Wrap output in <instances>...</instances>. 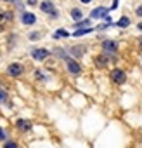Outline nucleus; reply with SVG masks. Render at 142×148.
Masks as SVG:
<instances>
[{
  "instance_id": "1",
  "label": "nucleus",
  "mask_w": 142,
  "mask_h": 148,
  "mask_svg": "<svg viewBox=\"0 0 142 148\" xmlns=\"http://www.w3.org/2000/svg\"><path fill=\"white\" fill-rule=\"evenodd\" d=\"M109 11H111V9H106V7H95V9L92 11V14H90V16H92L94 19L108 18V16H109Z\"/></svg>"
},
{
  "instance_id": "2",
  "label": "nucleus",
  "mask_w": 142,
  "mask_h": 148,
  "mask_svg": "<svg viewBox=\"0 0 142 148\" xmlns=\"http://www.w3.org/2000/svg\"><path fill=\"white\" fill-rule=\"evenodd\" d=\"M111 79H113L116 84H123V82L126 80V75H125V71H121V70H113V71H111Z\"/></svg>"
},
{
  "instance_id": "3",
  "label": "nucleus",
  "mask_w": 142,
  "mask_h": 148,
  "mask_svg": "<svg viewBox=\"0 0 142 148\" xmlns=\"http://www.w3.org/2000/svg\"><path fill=\"white\" fill-rule=\"evenodd\" d=\"M66 64H68V70H69L71 73H75V75L82 71V66H80L75 59H71V58H68V59H66Z\"/></svg>"
},
{
  "instance_id": "4",
  "label": "nucleus",
  "mask_w": 142,
  "mask_h": 148,
  "mask_svg": "<svg viewBox=\"0 0 142 148\" xmlns=\"http://www.w3.org/2000/svg\"><path fill=\"white\" fill-rule=\"evenodd\" d=\"M7 71H9V75H12V77H19L23 73V66L19 63H12V64H9Z\"/></svg>"
},
{
  "instance_id": "5",
  "label": "nucleus",
  "mask_w": 142,
  "mask_h": 148,
  "mask_svg": "<svg viewBox=\"0 0 142 148\" xmlns=\"http://www.w3.org/2000/svg\"><path fill=\"white\" fill-rule=\"evenodd\" d=\"M116 42L114 40H106V42H102V49H104V54H111V52H116Z\"/></svg>"
},
{
  "instance_id": "6",
  "label": "nucleus",
  "mask_w": 142,
  "mask_h": 148,
  "mask_svg": "<svg viewBox=\"0 0 142 148\" xmlns=\"http://www.w3.org/2000/svg\"><path fill=\"white\" fill-rule=\"evenodd\" d=\"M31 56H33V59L42 61V59H45V58L49 56V51H47V49H35V51L31 52Z\"/></svg>"
},
{
  "instance_id": "7",
  "label": "nucleus",
  "mask_w": 142,
  "mask_h": 148,
  "mask_svg": "<svg viewBox=\"0 0 142 148\" xmlns=\"http://www.w3.org/2000/svg\"><path fill=\"white\" fill-rule=\"evenodd\" d=\"M85 51H87V47H85V45H73V47H69V52L73 54V56H76V58L83 56V54H85Z\"/></svg>"
},
{
  "instance_id": "8",
  "label": "nucleus",
  "mask_w": 142,
  "mask_h": 148,
  "mask_svg": "<svg viewBox=\"0 0 142 148\" xmlns=\"http://www.w3.org/2000/svg\"><path fill=\"white\" fill-rule=\"evenodd\" d=\"M21 19H23V25H35V21H37L35 14H31V12H24Z\"/></svg>"
},
{
  "instance_id": "9",
  "label": "nucleus",
  "mask_w": 142,
  "mask_h": 148,
  "mask_svg": "<svg viewBox=\"0 0 142 148\" xmlns=\"http://www.w3.org/2000/svg\"><path fill=\"white\" fill-rule=\"evenodd\" d=\"M16 125H18L21 131H24V132L31 129V122H30V120H24V119H19V120L16 122Z\"/></svg>"
},
{
  "instance_id": "10",
  "label": "nucleus",
  "mask_w": 142,
  "mask_h": 148,
  "mask_svg": "<svg viewBox=\"0 0 142 148\" xmlns=\"http://www.w3.org/2000/svg\"><path fill=\"white\" fill-rule=\"evenodd\" d=\"M40 9L43 11V12H47V14H52L55 9H54V5H52V2H49V0H45V2H42L40 4Z\"/></svg>"
},
{
  "instance_id": "11",
  "label": "nucleus",
  "mask_w": 142,
  "mask_h": 148,
  "mask_svg": "<svg viewBox=\"0 0 142 148\" xmlns=\"http://www.w3.org/2000/svg\"><path fill=\"white\" fill-rule=\"evenodd\" d=\"M95 64H97V66H106V64H108V54L95 58Z\"/></svg>"
},
{
  "instance_id": "12",
  "label": "nucleus",
  "mask_w": 142,
  "mask_h": 148,
  "mask_svg": "<svg viewBox=\"0 0 142 148\" xmlns=\"http://www.w3.org/2000/svg\"><path fill=\"white\" fill-rule=\"evenodd\" d=\"M71 18H73V19H76V21H82V18H83V12H82L80 9H73V11H71Z\"/></svg>"
},
{
  "instance_id": "13",
  "label": "nucleus",
  "mask_w": 142,
  "mask_h": 148,
  "mask_svg": "<svg viewBox=\"0 0 142 148\" xmlns=\"http://www.w3.org/2000/svg\"><path fill=\"white\" fill-rule=\"evenodd\" d=\"M92 32H94L92 28H82V30H76L73 35L75 37H82V35H87V33H92Z\"/></svg>"
},
{
  "instance_id": "14",
  "label": "nucleus",
  "mask_w": 142,
  "mask_h": 148,
  "mask_svg": "<svg viewBox=\"0 0 142 148\" xmlns=\"http://www.w3.org/2000/svg\"><path fill=\"white\" fill-rule=\"evenodd\" d=\"M11 18H12V14H11V12L0 11V23H4V21H7V19H11Z\"/></svg>"
},
{
  "instance_id": "15",
  "label": "nucleus",
  "mask_w": 142,
  "mask_h": 148,
  "mask_svg": "<svg viewBox=\"0 0 142 148\" xmlns=\"http://www.w3.org/2000/svg\"><path fill=\"white\" fill-rule=\"evenodd\" d=\"M130 25V18H126V16H123L120 21H118V26H121V28H126Z\"/></svg>"
},
{
  "instance_id": "16",
  "label": "nucleus",
  "mask_w": 142,
  "mask_h": 148,
  "mask_svg": "<svg viewBox=\"0 0 142 148\" xmlns=\"http://www.w3.org/2000/svg\"><path fill=\"white\" fill-rule=\"evenodd\" d=\"M90 23V19H82V21H76V25H75V28H78V30H82V28H87V25Z\"/></svg>"
},
{
  "instance_id": "17",
  "label": "nucleus",
  "mask_w": 142,
  "mask_h": 148,
  "mask_svg": "<svg viewBox=\"0 0 142 148\" xmlns=\"http://www.w3.org/2000/svg\"><path fill=\"white\" fill-rule=\"evenodd\" d=\"M52 37H54V38H59V37H69V33H68L66 30H57V32H54Z\"/></svg>"
},
{
  "instance_id": "18",
  "label": "nucleus",
  "mask_w": 142,
  "mask_h": 148,
  "mask_svg": "<svg viewBox=\"0 0 142 148\" xmlns=\"http://www.w3.org/2000/svg\"><path fill=\"white\" fill-rule=\"evenodd\" d=\"M40 37H42L40 32H33V33H30V40H38Z\"/></svg>"
},
{
  "instance_id": "19",
  "label": "nucleus",
  "mask_w": 142,
  "mask_h": 148,
  "mask_svg": "<svg viewBox=\"0 0 142 148\" xmlns=\"http://www.w3.org/2000/svg\"><path fill=\"white\" fill-rule=\"evenodd\" d=\"M4 148H18V145H16L14 141H7V143L4 145Z\"/></svg>"
},
{
  "instance_id": "20",
  "label": "nucleus",
  "mask_w": 142,
  "mask_h": 148,
  "mask_svg": "<svg viewBox=\"0 0 142 148\" xmlns=\"http://www.w3.org/2000/svg\"><path fill=\"white\" fill-rule=\"evenodd\" d=\"M7 99V94H5V91H2V89H0V103H4Z\"/></svg>"
},
{
  "instance_id": "21",
  "label": "nucleus",
  "mask_w": 142,
  "mask_h": 148,
  "mask_svg": "<svg viewBox=\"0 0 142 148\" xmlns=\"http://www.w3.org/2000/svg\"><path fill=\"white\" fill-rule=\"evenodd\" d=\"M0 139H5V132H4L2 127H0Z\"/></svg>"
},
{
  "instance_id": "22",
  "label": "nucleus",
  "mask_w": 142,
  "mask_h": 148,
  "mask_svg": "<svg viewBox=\"0 0 142 148\" xmlns=\"http://www.w3.org/2000/svg\"><path fill=\"white\" fill-rule=\"evenodd\" d=\"M135 12H137V16H142V5H139V7H137V11H135Z\"/></svg>"
},
{
  "instance_id": "23",
  "label": "nucleus",
  "mask_w": 142,
  "mask_h": 148,
  "mask_svg": "<svg viewBox=\"0 0 142 148\" xmlns=\"http://www.w3.org/2000/svg\"><path fill=\"white\" fill-rule=\"evenodd\" d=\"M37 77L42 79V80H45V75H43V73H40V71H37Z\"/></svg>"
},
{
  "instance_id": "24",
  "label": "nucleus",
  "mask_w": 142,
  "mask_h": 148,
  "mask_svg": "<svg viewBox=\"0 0 142 148\" xmlns=\"http://www.w3.org/2000/svg\"><path fill=\"white\" fill-rule=\"evenodd\" d=\"M116 7H118V0H114V4H113V7H111V11H114Z\"/></svg>"
},
{
  "instance_id": "25",
  "label": "nucleus",
  "mask_w": 142,
  "mask_h": 148,
  "mask_svg": "<svg viewBox=\"0 0 142 148\" xmlns=\"http://www.w3.org/2000/svg\"><path fill=\"white\" fill-rule=\"evenodd\" d=\"M57 16H59V12H57V11H54V12L50 14V18H57Z\"/></svg>"
},
{
  "instance_id": "26",
  "label": "nucleus",
  "mask_w": 142,
  "mask_h": 148,
  "mask_svg": "<svg viewBox=\"0 0 142 148\" xmlns=\"http://www.w3.org/2000/svg\"><path fill=\"white\" fill-rule=\"evenodd\" d=\"M26 2H28L30 5H35V4H37V0H26Z\"/></svg>"
},
{
  "instance_id": "27",
  "label": "nucleus",
  "mask_w": 142,
  "mask_h": 148,
  "mask_svg": "<svg viewBox=\"0 0 142 148\" xmlns=\"http://www.w3.org/2000/svg\"><path fill=\"white\" fill-rule=\"evenodd\" d=\"M80 2H83V4H90L92 0H80Z\"/></svg>"
},
{
  "instance_id": "28",
  "label": "nucleus",
  "mask_w": 142,
  "mask_h": 148,
  "mask_svg": "<svg viewBox=\"0 0 142 148\" xmlns=\"http://www.w3.org/2000/svg\"><path fill=\"white\" fill-rule=\"evenodd\" d=\"M137 28H139V30H142V23H139V25H137Z\"/></svg>"
},
{
  "instance_id": "29",
  "label": "nucleus",
  "mask_w": 142,
  "mask_h": 148,
  "mask_svg": "<svg viewBox=\"0 0 142 148\" xmlns=\"http://www.w3.org/2000/svg\"><path fill=\"white\" fill-rule=\"evenodd\" d=\"M139 45H140V49H142V37H140V40H139Z\"/></svg>"
},
{
  "instance_id": "30",
  "label": "nucleus",
  "mask_w": 142,
  "mask_h": 148,
  "mask_svg": "<svg viewBox=\"0 0 142 148\" xmlns=\"http://www.w3.org/2000/svg\"><path fill=\"white\" fill-rule=\"evenodd\" d=\"M5 2H16V0H5Z\"/></svg>"
},
{
  "instance_id": "31",
  "label": "nucleus",
  "mask_w": 142,
  "mask_h": 148,
  "mask_svg": "<svg viewBox=\"0 0 142 148\" xmlns=\"http://www.w3.org/2000/svg\"><path fill=\"white\" fill-rule=\"evenodd\" d=\"M0 32H2V26H0Z\"/></svg>"
}]
</instances>
